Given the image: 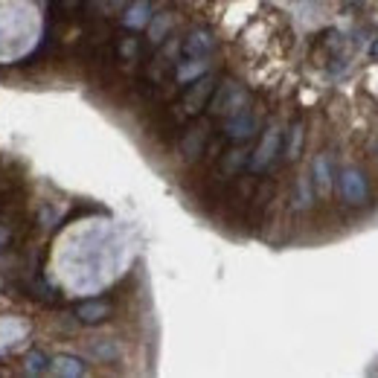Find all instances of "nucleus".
<instances>
[{
    "instance_id": "nucleus-12",
    "label": "nucleus",
    "mask_w": 378,
    "mask_h": 378,
    "mask_svg": "<svg viewBox=\"0 0 378 378\" xmlns=\"http://www.w3.org/2000/svg\"><path fill=\"white\" fill-rule=\"evenodd\" d=\"M149 21H151V3L149 0H134L122 15V23L129 26V30H143V26H149Z\"/></svg>"
},
{
    "instance_id": "nucleus-22",
    "label": "nucleus",
    "mask_w": 378,
    "mask_h": 378,
    "mask_svg": "<svg viewBox=\"0 0 378 378\" xmlns=\"http://www.w3.org/2000/svg\"><path fill=\"white\" fill-rule=\"evenodd\" d=\"M370 53H372V59L378 62V41H375V44H372V50H370Z\"/></svg>"
},
{
    "instance_id": "nucleus-15",
    "label": "nucleus",
    "mask_w": 378,
    "mask_h": 378,
    "mask_svg": "<svg viewBox=\"0 0 378 378\" xmlns=\"http://www.w3.org/2000/svg\"><path fill=\"white\" fill-rule=\"evenodd\" d=\"M303 137H305V125H303V122H291V129L285 131V146H283L285 160H297V158H300Z\"/></svg>"
},
{
    "instance_id": "nucleus-2",
    "label": "nucleus",
    "mask_w": 378,
    "mask_h": 378,
    "mask_svg": "<svg viewBox=\"0 0 378 378\" xmlns=\"http://www.w3.org/2000/svg\"><path fill=\"white\" fill-rule=\"evenodd\" d=\"M216 85H218V79H216L213 73H204L201 79L189 82V85H187V93L180 96V105H178L180 114H184V117H198L201 111L209 105V96H213Z\"/></svg>"
},
{
    "instance_id": "nucleus-4",
    "label": "nucleus",
    "mask_w": 378,
    "mask_h": 378,
    "mask_svg": "<svg viewBox=\"0 0 378 378\" xmlns=\"http://www.w3.org/2000/svg\"><path fill=\"white\" fill-rule=\"evenodd\" d=\"M259 125H262L259 111H250V105H247L239 114L224 120V140H230V143H247V140L259 131Z\"/></svg>"
},
{
    "instance_id": "nucleus-1",
    "label": "nucleus",
    "mask_w": 378,
    "mask_h": 378,
    "mask_svg": "<svg viewBox=\"0 0 378 378\" xmlns=\"http://www.w3.org/2000/svg\"><path fill=\"white\" fill-rule=\"evenodd\" d=\"M250 105V93L247 88L242 85V82H221V85H216L213 96H209V114L213 117H221V120H227L233 114H239V111H245Z\"/></svg>"
},
{
    "instance_id": "nucleus-9",
    "label": "nucleus",
    "mask_w": 378,
    "mask_h": 378,
    "mask_svg": "<svg viewBox=\"0 0 378 378\" xmlns=\"http://www.w3.org/2000/svg\"><path fill=\"white\" fill-rule=\"evenodd\" d=\"M312 184H314V192L320 198H329L332 195V187H334V172H332V158L329 155H317L314 163H312Z\"/></svg>"
},
{
    "instance_id": "nucleus-6",
    "label": "nucleus",
    "mask_w": 378,
    "mask_h": 378,
    "mask_svg": "<svg viewBox=\"0 0 378 378\" xmlns=\"http://www.w3.org/2000/svg\"><path fill=\"white\" fill-rule=\"evenodd\" d=\"M216 50V38L213 32H207V30H195L184 38V47H180V55L184 59H209Z\"/></svg>"
},
{
    "instance_id": "nucleus-5",
    "label": "nucleus",
    "mask_w": 378,
    "mask_h": 378,
    "mask_svg": "<svg viewBox=\"0 0 378 378\" xmlns=\"http://www.w3.org/2000/svg\"><path fill=\"white\" fill-rule=\"evenodd\" d=\"M338 192L349 207H361L367 201V178L355 166H343L338 175Z\"/></svg>"
},
{
    "instance_id": "nucleus-7",
    "label": "nucleus",
    "mask_w": 378,
    "mask_h": 378,
    "mask_svg": "<svg viewBox=\"0 0 378 378\" xmlns=\"http://www.w3.org/2000/svg\"><path fill=\"white\" fill-rule=\"evenodd\" d=\"M180 47H184V41H180V38L163 41L158 59H155V64H151V70H149V76L151 79H163L169 70H175V64L180 62Z\"/></svg>"
},
{
    "instance_id": "nucleus-19",
    "label": "nucleus",
    "mask_w": 378,
    "mask_h": 378,
    "mask_svg": "<svg viewBox=\"0 0 378 378\" xmlns=\"http://www.w3.org/2000/svg\"><path fill=\"white\" fill-rule=\"evenodd\" d=\"M125 0H88V6L93 15H114V12L122 9Z\"/></svg>"
},
{
    "instance_id": "nucleus-8",
    "label": "nucleus",
    "mask_w": 378,
    "mask_h": 378,
    "mask_svg": "<svg viewBox=\"0 0 378 378\" xmlns=\"http://www.w3.org/2000/svg\"><path fill=\"white\" fill-rule=\"evenodd\" d=\"M209 140V125L198 122L180 137V160H195L204 151V143Z\"/></svg>"
},
{
    "instance_id": "nucleus-11",
    "label": "nucleus",
    "mask_w": 378,
    "mask_h": 378,
    "mask_svg": "<svg viewBox=\"0 0 378 378\" xmlns=\"http://www.w3.org/2000/svg\"><path fill=\"white\" fill-rule=\"evenodd\" d=\"M204 73H209V62L207 59H184L175 64V82L178 85H189V82L201 79Z\"/></svg>"
},
{
    "instance_id": "nucleus-14",
    "label": "nucleus",
    "mask_w": 378,
    "mask_h": 378,
    "mask_svg": "<svg viewBox=\"0 0 378 378\" xmlns=\"http://www.w3.org/2000/svg\"><path fill=\"white\" fill-rule=\"evenodd\" d=\"M172 23H175V15H172V12H160V15H151V21H149V41H151V44L160 47L163 41H166V35H169Z\"/></svg>"
},
{
    "instance_id": "nucleus-10",
    "label": "nucleus",
    "mask_w": 378,
    "mask_h": 378,
    "mask_svg": "<svg viewBox=\"0 0 378 378\" xmlns=\"http://www.w3.org/2000/svg\"><path fill=\"white\" fill-rule=\"evenodd\" d=\"M76 320L79 323H85V326H100L105 323V320L111 317V305L105 300H85V303H79L76 305Z\"/></svg>"
},
{
    "instance_id": "nucleus-17",
    "label": "nucleus",
    "mask_w": 378,
    "mask_h": 378,
    "mask_svg": "<svg viewBox=\"0 0 378 378\" xmlns=\"http://www.w3.org/2000/svg\"><path fill=\"white\" fill-rule=\"evenodd\" d=\"M50 367H53V361L41 352V349H30V352L23 355V370L30 375H41V372H47Z\"/></svg>"
},
{
    "instance_id": "nucleus-20",
    "label": "nucleus",
    "mask_w": 378,
    "mask_h": 378,
    "mask_svg": "<svg viewBox=\"0 0 378 378\" xmlns=\"http://www.w3.org/2000/svg\"><path fill=\"white\" fill-rule=\"evenodd\" d=\"M9 242H12V221L3 216L0 218V254L9 247Z\"/></svg>"
},
{
    "instance_id": "nucleus-16",
    "label": "nucleus",
    "mask_w": 378,
    "mask_h": 378,
    "mask_svg": "<svg viewBox=\"0 0 378 378\" xmlns=\"http://www.w3.org/2000/svg\"><path fill=\"white\" fill-rule=\"evenodd\" d=\"M314 201V184L309 175H300L294 184V209H309Z\"/></svg>"
},
{
    "instance_id": "nucleus-21",
    "label": "nucleus",
    "mask_w": 378,
    "mask_h": 378,
    "mask_svg": "<svg viewBox=\"0 0 378 378\" xmlns=\"http://www.w3.org/2000/svg\"><path fill=\"white\" fill-rule=\"evenodd\" d=\"M79 3H82V0H62V9H67V12H70V9H76Z\"/></svg>"
},
{
    "instance_id": "nucleus-13",
    "label": "nucleus",
    "mask_w": 378,
    "mask_h": 378,
    "mask_svg": "<svg viewBox=\"0 0 378 378\" xmlns=\"http://www.w3.org/2000/svg\"><path fill=\"white\" fill-rule=\"evenodd\" d=\"M53 372L62 375V378H79V375L88 372V367H85V361L76 358V355H55L53 358Z\"/></svg>"
},
{
    "instance_id": "nucleus-18",
    "label": "nucleus",
    "mask_w": 378,
    "mask_h": 378,
    "mask_svg": "<svg viewBox=\"0 0 378 378\" xmlns=\"http://www.w3.org/2000/svg\"><path fill=\"white\" fill-rule=\"evenodd\" d=\"M247 158H250V151H247V149H233L230 155H224V160H221V172L227 175V178H233V175L239 172L242 166L247 163Z\"/></svg>"
},
{
    "instance_id": "nucleus-3",
    "label": "nucleus",
    "mask_w": 378,
    "mask_h": 378,
    "mask_svg": "<svg viewBox=\"0 0 378 378\" xmlns=\"http://www.w3.org/2000/svg\"><path fill=\"white\" fill-rule=\"evenodd\" d=\"M279 146H283V131L276 129V125H268L265 129V134H262V140H259V146L250 151V158H247V166H250V172H265L268 166L276 160V155H279Z\"/></svg>"
}]
</instances>
